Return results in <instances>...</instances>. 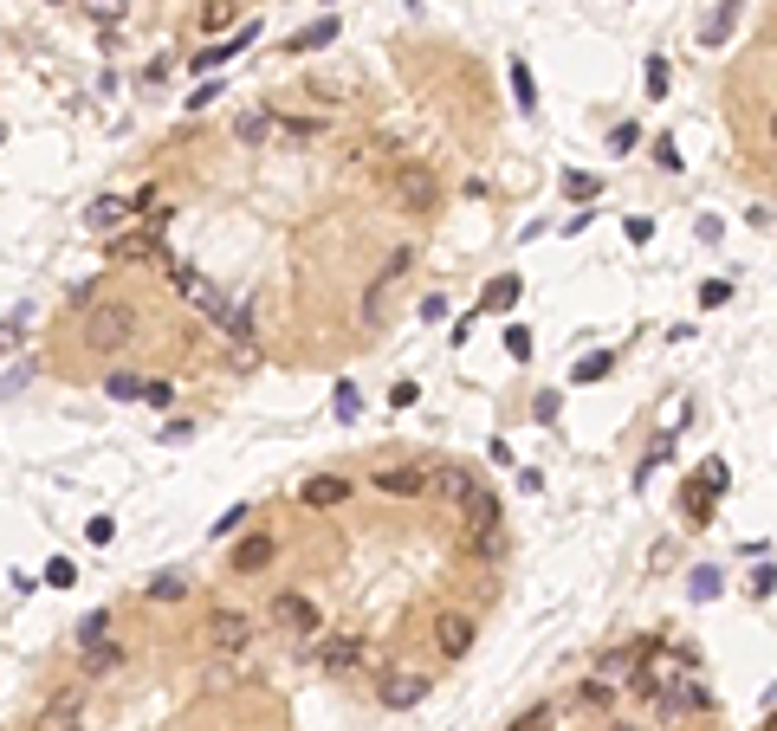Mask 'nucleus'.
I'll use <instances>...</instances> for the list:
<instances>
[{
    "label": "nucleus",
    "instance_id": "1",
    "mask_svg": "<svg viewBox=\"0 0 777 731\" xmlns=\"http://www.w3.org/2000/svg\"><path fill=\"white\" fill-rule=\"evenodd\" d=\"M383 188H389L395 208L415 214V220L441 214V175H434L428 162H389V169H383Z\"/></svg>",
    "mask_w": 777,
    "mask_h": 731
},
{
    "label": "nucleus",
    "instance_id": "2",
    "mask_svg": "<svg viewBox=\"0 0 777 731\" xmlns=\"http://www.w3.org/2000/svg\"><path fill=\"white\" fill-rule=\"evenodd\" d=\"M78 337H85L91 356H117V350L136 337V305H124V298H104V305H91L85 324H78Z\"/></svg>",
    "mask_w": 777,
    "mask_h": 731
},
{
    "label": "nucleus",
    "instance_id": "3",
    "mask_svg": "<svg viewBox=\"0 0 777 731\" xmlns=\"http://www.w3.org/2000/svg\"><path fill=\"white\" fill-rule=\"evenodd\" d=\"M460 512H467V550H473V557H499V524H506V512H499V492L473 486Z\"/></svg>",
    "mask_w": 777,
    "mask_h": 731
},
{
    "label": "nucleus",
    "instance_id": "4",
    "mask_svg": "<svg viewBox=\"0 0 777 731\" xmlns=\"http://www.w3.org/2000/svg\"><path fill=\"white\" fill-rule=\"evenodd\" d=\"M162 279H169V292H175V298H182V305H188V311H201V317H208V324H214V317H221V311H227V298H221V285H214V279H208V272H195V266H182V259H169V266H162Z\"/></svg>",
    "mask_w": 777,
    "mask_h": 731
},
{
    "label": "nucleus",
    "instance_id": "5",
    "mask_svg": "<svg viewBox=\"0 0 777 731\" xmlns=\"http://www.w3.org/2000/svg\"><path fill=\"white\" fill-rule=\"evenodd\" d=\"M266 622L279 628V634H292V641H311V634L324 628V615H318V602H311V596H298V589H279V596L266 602Z\"/></svg>",
    "mask_w": 777,
    "mask_h": 731
},
{
    "label": "nucleus",
    "instance_id": "6",
    "mask_svg": "<svg viewBox=\"0 0 777 731\" xmlns=\"http://www.w3.org/2000/svg\"><path fill=\"white\" fill-rule=\"evenodd\" d=\"M428 641H434V654L441 660H467L473 654V641H480V622L473 615H434V628H428Z\"/></svg>",
    "mask_w": 777,
    "mask_h": 731
},
{
    "label": "nucleus",
    "instance_id": "7",
    "mask_svg": "<svg viewBox=\"0 0 777 731\" xmlns=\"http://www.w3.org/2000/svg\"><path fill=\"white\" fill-rule=\"evenodd\" d=\"M33 731H85V686H65V693H52L46 706H39Z\"/></svg>",
    "mask_w": 777,
    "mask_h": 731
},
{
    "label": "nucleus",
    "instance_id": "8",
    "mask_svg": "<svg viewBox=\"0 0 777 731\" xmlns=\"http://www.w3.org/2000/svg\"><path fill=\"white\" fill-rule=\"evenodd\" d=\"M208 647H214V654H247V647H253V615L214 609L208 615Z\"/></svg>",
    "mask_w": 777,
    "mask_h": 731
},
{
    "label": "nucleus",
    "instance_id": "9",
    "mask_svg": "<svg viewBox=\"0 0 777 731\" xmlns=\"http://www.w3.org/2000/svg\"><path fill=\"white\" fill-rule=\"evenodd\" d=\"M428 693H434V680H428V673H421V667H408V673H389V680L376 686V699H383L389 712H415V706H421V699H428Z\"/></svg>",
    "mask_w": 777,
    "mask_h": 731
},
{
    "label": "nucleus",
    "instance_id": "10",
    "mask_svg": "<svg viewBox=\"0 0 777 731\" xmlns=\"http://www.w3.org/2000/svg\"><path fill=\"white\" fill-rule=\"evenodd\" d=\"M318 667L331 673V680H350V673H363V667H370V641H357V634H337V641H324Z\"/></svg>",
    "mask_w": 777,
    "mask_h": 731
},
{
    "label": "nucleus",
    "instance_id": "11",
    "mask_svg": "<svg viewBox=\"0 0 777 731\" xmlns=\"http://www.w3.org/2000/svg\"><path fill=\"white\" fill-rule=\"evenodd\" d=\"M111 259L117 266H169V253H162V240L156 233H111Z\"/></svg>",
    "mask_w": 777,
    "mask_h": 731
},
{
    "label": "nucleus",
    "instance_id": "12",
    "mask_svg": "<svg viewBox=\"0 0 777 731\" xmlns=\"http://www.w3.org/2000/svg\"><path fill=\"white\" fill-rule=\"evenodd\" d=\"M344 499H350V479L344 473H311L305 486H298V505H305V512H337Z\"/></svg>",
    "mask_w": 777,
    "mask_h": 731
},
{
    "label": "nucleus",
    "instance_id": "13",
    "mask_svg": "<svg viewBox=\"0 0 777 731\" xmlns=\"http://www.w3.org/2000/svg\"><path fill=\"white\" fill-rule=\"evenodd\" d=\"M272 557H279V537H266V531L234 537V576H259V570H272Z\"/></svg>",
    "mask_w": 777,
    "mask_h": 731
},
{
    "label": "nucleus",
    "instance_id": "14",
    "mask_svg": "<svg viewBox=\"0 0 777 731\" xmlns=\"http://www.w3.org/2000/svg\"><path fill=\"white\" fill-rule=\"evenodd\" d=\"M370 486L383 492V499H421V492H428V466H383Z\"/></svg>",
    "mask_w": 777,
    "mask_h": 731
},
{
    "label": "nucleus",
    "instance_id": "15",
    "mask_svg": "<svg viewBox=\"0 0 777 731\" xmlns=\"http://www.w3.org/2000/svg\"><path fill=\"white\" fill-rule=\"evenodd\" d=\"M473 486H480V479H473L467 466H428V492H441L447 505H467Z\"/></svg>",
    "mask_w": 777,
    "mask_h": 731
},
{
    "label": "nucleus",
    "instance_id": "16",
    "mask_svg": "<svg viewBox=\"0 0 777 731\" xmlns=\"http://www.w3.org/2000/svg\"><path fill=\"white\" fill-rule=\"evenodd\" d=\"M124 660H130V654H124L117 641H98V647H85V654H78V673H85V680H111Z\"/></svg>",
    "mask_w": 777,
    "mask_h": 731
},
{
    "label": "nucleus",
    "instance_id": "17",
    "mask_svg": "<svg viewBox=\"0 0 777 731\" xmlns=\"http://www.w3.org/2000/svg\"><path fill=\"white\" fill-rule=\"evenodd\" d=\"M253 33H259V26H240L234 46H208V52H195V59H188V72L208 78V72H221V65H234V52H247V46H253Z\"/></svg>",
    "mask_w": 777,
    "mask_h": 731
},
{
    "label": "nucleus",
    "instance_id": "18",
    "mask_svg": "<svg viewBox=\"0 0 777 731\" xmlns=\"http://www.w3.org/2000/svg\"><path fill=\"white\" fill-rule=\"evenodd\" d=\"M648 654V647L642 641H635V647H609V654L603 660H596V673H590V680H603V686H616V680H629V673H635V660H642Z\"/></svg>",
    "mask_w": 777,
    "mask_h": 731
},
{
    "label": "nucleus",
    "instance_id": "19",
    "mask_svg": "<svg viewBox=\"0 0 777 731\" xmlns=\"http://www.w3.org/2000/svg\"><path fill=\"white\" fill-rule=\"evenodd\" d=\"M124 220H130V201H124V195H98V201L85 208V227H91V233H117Z\"/></svg>",
    "mask_w": 777,
    "mask_h": 731
},
{
    "label": "nucleus",
    "instance_id": "20",
    "mask_svg": "<svg viewBox=\"0 0 777 731\" xmlns=\"http://www.w3.org/2000/svg\"><path fill=\"white\" fill-rule=\"evenodd\" d=\"M234 136H240V143H272V136H279V117H272V110H240Z\"/></svg>",
    "mask_w": 777,
    "mask_h": 731
},
{
    "label": "nucleus",
    "instance_id": "21",
    "mask_svg": "<svg viewBox=\"0 0 777 731\" xmlns=\"http://www.w3.org/2000/svg\"><path fill=\"white\" fill-rule=\"evenodd\" d=\"M732 26H739V0H726V7H713V20L700 26V46H726Z\"/></svg>",
    "mask_w": 777,
    "mask_h": 731
},
{
    "label": "nucleus",
    "instance_id": "22",
    "mask_svg": "<svg viewBox=\"0 0 777 731\" xmlns=\"http://www.w3.org/2000/svg\"><path fill=\"white\" fill-rule=\"evenodd\" d=\"M331 39H337V20H311L305 33H292V39H285V52H324Z\"/></svg>",
    "mask_w": 777,
    "mask_h": 731
},
{
    "label": "nucleus",
    "instance_id": "23",
    "mask_svg": "<svg viewBox=\"0 0 777 731\" xmlns=\"http://www.w3.org/2000/svg\"><path fill=\"white\" fill-rule=\"evenodd\" d=\"M609 369H616V356H609V350H596V356H583V363L570 369V382H577V389H583V382H603Z\"/></svg>",
    "mask_w": 777,
    "mask_h": 731
},
{
    "label": "nucleus",
    "instance_id": "24",
    "mask_svg": "<svg viewBox=\"0 0 777 731\" xmlns=\"http://www.w3.org/2000/svg\"><path fill=\"white\" fill-rule=\"evenodd\" d=\"M104 395H111V402H143V376L117 369V376H104Z\"/></svg>",
    "mask_w": 777,
    "mask_h": 731
},
{
    "label": "nucleus",
    "instance_id": "25",
    "mask_svg": "<svg viewBox=\"0 0 777 731\" xmlns=\"http://www.w3.org/2000/svg\"><path fill=\"white\" fill-rule=\"evenodd\" d=\"M415 259H421V253H415V246H395V253L383 259V272H376V279H389V285H402V279H408V272H415Z\"/></svg>",
    "mask_w": 777,
    "mask_h": 731
},
{
    "label": "nucleus",
    "instance_id": "26",
    "mask_svg": "<svg viewBox=\"0 0 777 731\" xmlns=\"http://www.w3.org/2000/svg\"><path fill=\"white\" fill-rule=\"evenodd\" d=\"M188 596V576L182 570H162L156 583H149V602H182Z\"/></svg>",
    "mask_w": 777,
    "mask_h": 731
},
{
    "label": "nucleus",
    "instance_id": "27",
    "mask_svg": "<svg viewBox=\"0 0 777 731\" xmlns=\"http://www.w3.org/2000/svg\"><path fill=\"white\" fill-rule=\"evenodd\" d=\"M214 330H221V337H234V343H253V317H247V311H234V305L214 317Z\"/></svg>",
    "mask_w": 777,
    "mask_h": 731
},
{
    "label": "nucleus",
    "instance_id": "28",
    "mask_svg": "<svg viewBox=\"0 0 777 731\" xmlns=\"http://www.w3.org/2000/svg\"><path fill=\"white\" fill-rule=\"evenodd\" d=\"M512 98H518V110H538V85H531L525 59H512Z\"/></svg>",
    "mask_w": 777,
    "mask_h": 731
},
{
    "label": "nucleus",
    "instance_id": "29",
    "mask_svg": "<svg viewBox=\"0 0 777 731\" xmlns=\"http://www.w3.org/2000/svg\"><path fill=\"white\" fill-rule=\"evenodd\" d=\"M98 641H111V615H85V622H78V654H85V647H98Z\"/></svg>",
    "mask_w": 777,
    "mask_h": 731
},
{
    "label": "nucleus",
    "instance_id": "30",
    "mask_svg": "<svg viewBox=\"0 0 777 731\" xmlns=\"http://www.w3.org/2000/svg\"><path fill=\"white\" fill-rule=\"evenodd\" d=\"M389 292H395L389 279H376L370 292H363V324H383V311H389Z\"/></svg>",
    "mask_w": 777,
    "mask_h": 731
},
{
    "label": "nucleus",
    "instance_id": "31",
    "mask_svg": "<svg viewBox=\"0 0 777 731\" xmlns=\"http://www.w3.org/2000/svg\"><path fill=\"white\" fill-rule=\"evenodd\" d=\"M234 7H240V0H201V26H208V33L234 26Z\"/></svg>",
    "mask_w": 777,
    "mask_h": 731
},
{
    "label": "nucleus",
    "instance_id": "32",
    "mask_svg": "<svg viewBox=\"0 0 777 731\" xmlns=\"http://www.w3.org/2000/svg\"><path fill=\"white\" fill-rule=\"evenodd\" d=\"M512 305H518V279L506 272V279H493V285H486V311H512Z\"/></svg>",
    "mask_w": 777,
    "mask_h": 731
},
{
    "label": "nucleus",
    "instance_id": "33",
    "mask_svg": "<svg viewBox=\"0 0 777 731\" xmlns=\"http://www.w3.org/2000/svg\"><path fill=\"white\" fill-rule=\"evenodd\" d=\"M331 408H337V421H357V408H363V395H357V382H337V395H331Z\"/></svg>",
    "mask_w": 777,
    "mask_h": 731
},
{
    "label": "nucleus",
    "instance_id": "34",
    "mask_svg": "<svg viewBox=\"0 0 777 731\" xmlns=\"http://www.w3.org/2000/svg\"><path fill=\"white\" fill-rule=\"evenodd\" d=\"M583 706H590V712H609V706H616V686H603V680H583Z\"/></svg>",
    "mask_w": 777,
    "mask_h": 731
},
{
    "label": "nucleus",
    "instance_id": "35",
    "mask_svg": "<svg viewBox=\"0 0 777 731\" xmlns=\"http://www.w3.org/2000/svg\"><path fill=\"white\" fill-rule=\"evenodd\" d=\"M46 583H52V589H72V583H78V563H72V557H52V563H46Z\"/></svg>",
    "mask_w": 777,
    "mask_h": 731
},
{
    "label": "nucleus",
    "instance_id": "36",
    "mask_svg": "<svg viewBox=\"0 0 777 731\" xmlns=\"http://www.w3.org/2000/svg\"><path fill=\"white\" fill-rule=\"evenodd\" d=\"M700 473H706V492H713V499H719V492H726V486H732V473H726V460H706V466H700Z\"/></svg>",
    "mask_w": 777,
    "mask_h": 731
},
{
    "label": "nucleus",
    "instance_id": "37",
    "mask_svg": "<svg viewBox=\"0 0 777 731\" xmlns=\"http://www.w3.org/2000/svg\"><path fill=\"white\" fill-rule=\"evenodd\" d=\"M564 195H570V201H590V195H596V182H590L583 169H570V175H564Z\"/></svg>",
    "mask_w": 777,
    "mask_h": 731
},
{
    "label": "nucleus",
    "instance_id": "38",
    "mask_svg": "<svg viewBox=\"0 0 777 731\" xmlns=\"http://www.w3.org/2000/svg\"><path fill=\"white\" fill-rule=\"evenodd\" d=\"M240 524H247V505H227V512H221V518H214V537H234V531H240Z\"/></svg>",
    "mask_w": 777,
    "mask_h": 731
},
{
    "label": "nucleus",
    "instance_id": "39",
    "mask_svg": "<svg viewBox=\"0 0 777 731\" xmlns=\"http://www.w3.org/2000/svg\"><path fill=\"white\" fill-rule=\"evenodd\" d=\"M654 169H680V149H674V136H654Z\"/></svg>",
    "mask_w": 777,
    "mask_h": 731
},
{
    "label": "nucleus",
    "instance_id": "40",
    "mask_svg": "<svg viewBox=\"0 0 777 731\" xmlns=\"http://www.w3.org/2000/svg\"><path fill=\"white\" fill-rule=\"evenodd\" d=\"M551 725H557V712H551V706H538V712H525V719H518L512 731H551Z\"/></svg>",
    "mask_w": 777,
    "mask_h": 731
},
{
    "label": "nucleus",
    "instance_id": "41",
    "mask_svg": "<svg viewBox=\"0 0 777 731\" xmlns=\"http://www.w3.org/2000/svg\"><path fill=\"white\" fill-rule=\"evenodd\" d=\"M635 136H642L635 123H616V130H609V149H616V156H629V149H635Z\"/></svg>",
    "mask_w": 777,
    "mask_h": 731
},
{
    "label": "nucleus",
    "instance_id": "42",
    "mask_svg": "<svg viewBox=\"0 0 777 731\" xmlns=\"http://www.w3.org/2000/svg\"><path fill=\"white\" fill-rule=\"evenodd\" d=\"M693 596L713 602V596H719V570H693Z\"/></svg>",
    "mask_w": 777,
    "mask_h": 731
},
{
    "label": "nucleus",
    "instance_id": "43",
    "mask_svg": "<svg viewBox=\"0 0 777 731\" xmlns=\"http://www.w3.org/2000/svg\"><path fill=\"white\" fill-rule=\"evenodd\" d=\"M506 350L518 356V363H525V356H531V330H525V324H512V330H506Z\"/></svg>",
    "mask_w": 777,
    "mask_h": 731
},
{
    "label": "nucleus",
    "instance_id": "44",
    "mask_svg": "<svg viewBox=\"0 0 777 731\" xmlns=\"http://www.w3.org/2000/svg\"><path fill=\"white\" fill-rule=\"evenodd\" d=\"M726 298H732V285H726V279H713V285H706V292H700V305H706V311H719V305H726Z\"/></svg>",
    "mask_w": 777,
    "mask_h": 731
},
{
    "label": "nucleus",
    "instance_id": "45",
    "mask_svg": "<svg viewBox=\"0 0 777 731\" xmlns=\"http://www.w3.org/2000/svg\"><path fill=\"white\" fill-rule=\"evenodd\" d=\"M648 98H667V65L648 59Z\"/></svg>",
    "mask_w": 777,
    "mask_h": 731
},
{
    "label": "nucleus",
    "instance_id": "46",
    "mask_svg": "<svg viewBox=\"0 0 777 731\" xmlns=\"http://www.w3.org/2000/svg\"><path fill=\"white\" fill-rule=\"evenodd\" d=\"M687 512H693V518H706V512H713V492H700V486H687Z\"/></svg>",
    "mask_w": 777,
    "mask_h": 731
},
{
    "label": "nucleus",
    "instance_id": "47",
    "mask_svg": "<svg viewBox=\"0 0 777 731\" xmlns=\"http://www.w3.org/2000/svg\"><path fill=\"white\" fill-rule=\"evenodd\" d=\"M20 330H26V311H13L7 324H0V350H13V337H20Z\"/></svg>",
    "mask_w": 777,
    "mask_h": 731
},
{
    "label": "nucleus",
    "instance_id": "48",
    "mask_svg": "<svg viewBox=\"0 0 777 731\" xmlns=\"http://www.w3.org/2000/svg\"><path fill=\"white\" fill-rule=\"evenodd\" d=\"M117 537V518H91V544H111Z\"/></svg>",
    "mask_w": 777,
    "mask_h": 731
},
{
    "label": "nucleus",
    "instance_id": "49",
    "mask_svg": "<svg viewBox=\"0 0 777 731\" xmlns=\"http://www.w3.org/2000/svg\"><path fill=\"white\" fill-rule=\"evenodd\" d=\"M124 13V0H91V20H117Z\"/></svg>",
    "mask_w": 777,
    "mask_h": 731
},
{
    "label": "nucleus",
    "instance_id": "50",
    "mask_svg": "<svg viewBox=\"0 0 777 731\" xmlns=\"http://www.w3.org/2000/svg\"><path fill=\"white\" fill-rule=\"evenodd\" d=\"M771 143H777V110H771Z\"/></svg>",
    "mask_w": 777,
    "mask_h": 731
},
{
    "label": "nucleus",
    "instance_id": "51",
    "mask_svg": "<svg viewBox=\"0 0 777 731\" xmlns=\"http://www.w3.org/2000/svg\"><path fill=\"white\" fill-rule=\"evenodd\" d=\"M765 731H777V712H771V719H765Z\"/></svg>",
    "mask_w": 777,
    "mask_h": 731
},
{
    "label": "nucleus",
    "instance_id": "52",
    "mask_svg": "<svg viewBox=\"0 0 777 731\" xmlns=\"http://www.w3.org/2000/svg\"><path fill=\"white\" fill-rule=\"evenodd\" d=\"M46 7H65V0H46Z\"/></svg>",
    "mask_w": 777,
    "mask_h": 731
},
{
    "label": "nucleus",
    "instance_id": "53",
    "mask_svg": "<svg viewBox=\"0 0 777 731\" xmlns=\"http://www.w3.org/2000/svg\"><path fill=\"white\" fill-rule=\"evenodd\" d=\"M0 143H7V130H0Z\"/></svg>",
    "mask_w": 777,
    "mask_h": 731
}]
</instances>
